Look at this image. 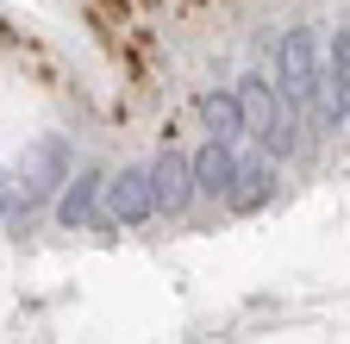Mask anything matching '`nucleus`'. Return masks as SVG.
<instances>
[{"instance_id":"f257e3e1","label":"nucleus","mask_w":350,"mask_h":344,"mask_svg":"<svg viewBox=\"0 0 350 344\" xmlns=\"http://www.w3.org/2000/svg\"><path fill=\"white\" fill-rule=\"evenodd\" d=\"M232 101H238L244 132L269 150V157H294V150H300V125H294L288 101H275V81H269V75H244L238 88H232Z\"/></svg>"},{"instance_id":"f03ea898","label":"nucleus","mask_w":350,"mask_h":344,"mask_svg":"<svg viewBox=\"0 0 350 344\" xmlns=\"http://www.w3.org/2000/svg\"><path fill=\"white\" fill-rule=\"evenodd\" d=\"M275 75H282V101L306 107V113H325L332 119V101H325V69H319V44L313 31H288L282 51H275Z\"/></svg>"},{"instance_id":"7ed1b4c3","label":"nucleus","mask_w":350,"mask_h":344,"mask_svg":"<svg viewBox=\"0 0 350 344\" xmlns=\"http://www.w3.org/2000/svg\"><path fill=\"white\" fill-rule=\"evenodd\" d=\"M188 169H194V194H219L226 200V188L238 182V150L226 138H206L200 157H188Z\"/></svg>"},{"instance_id":"20e7f679","label":"nucleus","mask_w":350,"mask_h":344,"mask_svg":"<svg viewBox=\"0 0 350 344\" xmlns=\"http://www.w3.org/2000/svg\"><path fill=\"white\" fill-rule=\"evenodd\" d=\"M150 194H157V207H169V213H182V207L194 200V169H188L182 150H163V157H157V169H150Z\"/></svg>"},{"instance_id":"39448f33","label":"nucleus","mask_w":350,"mask_h":344,"mask_svg":"<svg viewBox=\"0 0 350 344\" xmlns=\"http://www.w3.org/2000/svg\"><path fill=\"white\" fill-rule=\"evenodd\" d=\"M113 220H125V226H138V220H150L157 213V194H150V169H125V176H113Z\"/></svg>"},{"instance_id":"423d86ee","label":"nucleus","mask_w":350,"mask_h":344,"mask_svg":"<svg viewBox=\"0 0 350 344\" xmlns=\"http://www.w3.org/2000/svg\"><path fill=\"white\" fill-rule=\"evenodd\" d=\"M275 188H282V182H275L269 163H244V157H238V182L226 188V207H232V213H256Z\"/></svg>"},{"instance_id":"0eeeda50","label":"nucleus","mask_w":350,"mask_h":344,"mask_svg":"<svg viewBox=\"0 0 350 344\" xmlns=\"http://www.w3.org/2000/svg\"><path fill=\"white\" fill-rule=\"evenodd\" d=\"M200 125H206L213 138H226V144H232V138L244 132V119H238V101H232L226 88H219V94H200Z\"/></svg>"},{"instance_id":"6e6552de","label":"nucleus","mask_w":350,"mask_h":344,"mask_svg":"<svg viewBox=\"0 0 350 344\" xmlns=\"http://www.w3.org/2000/svg\"><path fill=\"white\" fill-rule=\"evenodd\" d=\"M94 194H100V176H94V169H81L75 188H69V194H63V207H57V220H63V226H88V213H94Z\"/></svg>"}]
</instances>
